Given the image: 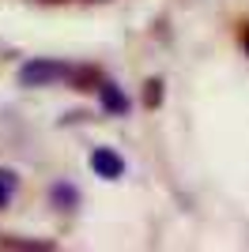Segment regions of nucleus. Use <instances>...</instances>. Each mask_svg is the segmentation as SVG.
<instances>
[{
  "label": "nucleus",
  "mask_w": 249,
  "mask_h": 252,
  "mask_svg": "<svg viewBox=\"0 0 249 252\" xmlns=\"http://www.w3.org/2000/svg\"><path fill=\"white\" fill-rule=\"evenodd\" d=\"M61 79H64V83L72 79V64L38 57V61H27L19 68V83L23 87H49V83H61Z\"/></svg>",
  "instance_id": "nucleus-1"
},
{
  "label": "nucleus",
  "mask_w": 249,
  "mask_h": 252,
  "mask_svg": "<svg viewBox=\"0 0 249 252\" xmlns=\"http://www.w3.org/2000/svg\"><path fill=\"white\" fill-rule=\"evenodd\" d=\"M91 169L106 181H117L124 173V158L117 155V151H110V147H98V151H91Z\"/></svg>",
  "instance_id": "nucleus-2"
},
{
  "label": "nucleus",
  "mask_w": 249,
  "mask_h": 252,
  "mask_svg": "<svg viewBox=\"0 0 249 252\" xmlns=\"http://www.w3.org/2000/svg\"><path fill=\"white\" fill-rule=\"evenodd\" d=\"M98 102H102L106 113H117V117L128 113V98H124V94H121V87L110 83V79H102V83H98Z\"/></svg>",
  "instance_id": "nucleus-3"
},
{
  "label": "nucleus",
  "mask_w": 249,
  "mask_h": 252,
  "mask_svg": "<svg viewBox=\"0 0 249 252\" xmlns=\"http://www.w3.org/2000/svg\"><path fill=\"white\" fill-rule=\"evenodd\" d=\"M0 249H15V252H53V241H34V237H0Z\"/></svg>",
  "instance_id": "nucleus-4"
},
{
  "label": "nucleus",
  "mask_w": 249,
  "mask_h": 252,
  "mask_svg": "<svg viewBox=\"0 0 249 252\" xmlns=\"http://www.w3.org/2000/svg\"><path fill=\"white\" fill-rule=\"evenodd\" d=\"M15 189H19V177H15V169H0V211L8 207L15 200Z\"/></svg>",
  "instance_id": "nucleus-5"
},
{
  "label": "nucleus",
  "mask_w": 249,
  "mask_h": 252,
  "mask_svg": "<svg viewBox=\"0 0 249 252\" xmlns=\"http://www.w3.org/2000/svg\"><path fill=\"white\" fill-rule=\"evenodd\" d=\"M147 102H159V83H147Z\"/></svg>",
  "instance_id": "nucleus-6"
},
{
  "label": "nucleus",
  "mask_w": 249,
  "mask_h": 252,
  "mask_svg": "<svg viewBox=\"0 0 249 252\" xmlns=\"http://www.w3.org/2000/svg\"><path fill=\"white\" fill-rule=\"evenodd\" d=\"M49 4H61V0H49Z\"/></svg>",
  "instance_id": "nucleus-7"
}]
</instances>
